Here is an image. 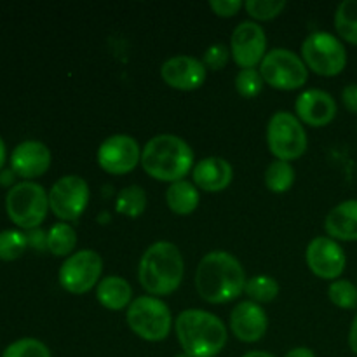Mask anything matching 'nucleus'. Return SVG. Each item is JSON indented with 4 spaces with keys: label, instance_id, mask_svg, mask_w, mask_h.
Here are the masks:
<instances>
[{
    "label": "nucleus",
    "instance_id": "nucleus-34",
    "mask_svg": "<svg viewBox=\"0 0 357 357\" xmlns=\"http://www.w3.org/2000/svg\"><path fill=\"white\" fill-rule=\"evenodd\" d=\"M209 7L213 13L220 17H232L239 14L241 9H244L243 0H211Z\"/></svg>",
    "mask_w": 357,
    "mask_h": 357
},
{
    "label": "nucleus",
    "instance_id": "nucleus-1",
    "mask_svg": "<svg viewBox=\"0 0 357 357\" xmlns=\"http://www.w3.org/2000/svg\"><path fill=\"white\" fill-rule=\"evenodd\" d=\"M246 272L232 253L209 251L201 258L195 271V289L204 302L220 305L239 298L246 288Z\"/></svg>",
    "mask_w": 357,
    "mask_h": 357
},
{
    "label": "nucleus",
    "instance_id": "nucleus-38",
    "mask_svg": "<svg viewBox=\"0 0 357 357\" xmlns=\"http://www.w3.org/2000/svg\"><path fill=\"white\" fill-rule=\"evenodd\" d=\"M347 340H349V347H351V351L357 356V314L354 316V319H352Z\"/></svg>",
    "mask_w": 357,
    "mask_h": 357
},
{
    "label": "nucleus",
    "instance_id": "nucleus-39",
    "mask_svg": "<svg viewBox=\"0 0 357 357\" xmlns=\"http://www.w3.org/2000/svg\"><path fill=\"white\" fill-rule=\"evenodd\" d=\"M284 357H317L316 352L309 347H295L286 352Z\"/></svg>",
    "mask_w": 357,
    "mask_h": 357
},
{
    "label": "nucleus",
    "instance_id": "nucleus-30",
    "mask_svg": "<svg viewBox=\"0 0 357 357\" xmlns=\"http://www.w3.org/2000/svg\"><path fill=\"white\" fill-rule=\"evenodd\" d=\"M2 357H52L51 351L44 342L37 340V338H20V340L13 342L7 345L3 351Z\"/></svg>",
    "mask_w": 357,
    "mask_h": 357
},
{
    "label": "nucleus",
    "instance_id": "nucleus-4",
    "mask_svg": "<svg viewBox=\"0 0 357 357\" xmlns=\"http://www.w3.org/2000/svg\"><path fill=\"white\" fill-rule=\"evenodd\" d=\"M194 150L183 138L162 132L145 143L142 150V167L150 178L164 183L185 180L194 169Z\"/></svg>",
    "mask_w": 357,
    "mask_h": 357
},
{
    "label": "nucleus",
    "instance_id": "nucleus-25",
    "mask_svg": "<svg viewBox=\"0 0 357 357\" xmlns=\"http://www.w3.org/2000/svg\"><path fill=\"white\" fill-rule=\"evenodd\" d=\"M335 30L342 42L357 45V0H344L337 7Z\"/></svg>",
    "mask_w": 357,
    "mask_h": 357
},
{
    "label": "nucleus",
    "instance_id": "nucleus-3",
    "mask_svg": "<svg viewBox=\"0 0 357 357\" xmlns=\"http://www.w3.org/2000/svg\"><path fill=\"white\" fill-rule=\"evenodd\" d=\"M185 260L180 248L169 241L150 244L138 264V281L150 296L173 295L183 282Z\"/></svg>",
    "mask_w": 357,
    "mask_h": 357
},
{
    "label": "nucleus",
    "instance_id": "nucleus-29",
    "mask_svg": "<svg viewBox=\"0 0 357 357\" xmlns=\"http://www.w3.org/2000/svg\"><path fill=\"white\" fill-rule=\"evenodd\" d=\"M328 298L342 310L357 309V284L347 279H337L328 286Z\"/></svg>",
    "mask_w": 357,
    "mask_h": 357
},
{
    "label": "nucleus",
    "instance_id": "nucleus-42",
    "mask_svg": "<svg viewBox=\"0 0 357 357\" xmlns=\"http://www.w3.org/2000/svg\"><path fill=\"white\" fill-rule=\"evenodd\" d=\"M176 357H188V356L187 354H178Z\"/></svg>",
    "mask_w": 357,
    "mask_h": 357
},
{
    "label": "nucleus",
    "instance_id": "nucleus-14",
    "mask_svg": "<svg viewBox=\"0 0 357 357\" xmlns=\"http://www.w3.org/2000/svg\"><path fill=\"white\" fill-rule=\"evenodd\" d=\"M305 261L316 278L333 282L344 274L347 257L340 243L328 236H319L307 244Z\"/></svg>",
    "mask_w": 357,
    "mask_h": 357
},
{
    "label": "nucleus",
    "instance_id": "nucleus-17",
    "mask_svg": "<svg viewBox=\"0 0 357 357\" xmlns=\"http://www.w3.org/2000/svg\"><path fill=\"white\" fill-rule=\"evenodd\" d=\"M229 328L234 337L243 344H257L268 330L267 312L264 307L251 300L241 302L230 312Z\"/></svg>",
    "mask_w": 357,
    "mask_h": 357
},
{
    "label": "nucleus",
    "instance_id": "nucleus-7",
    "mask_svg": "<svg viewBox=\"0 0 357 357\" xmlns=\"http://www.w3.org/2000/svg\"><path fill=\"white\" fill-rule=\"evenodd\" d=\"M300 56L310 72L321 77H337L347 66L345 44L330 31H312L300 47Z\"/></svg>",
    "mask_w": 357,
    "mask_h": 357
},
{
    "label": "nucleus",
    "instance_id": "nucleus-2",
    "mask_svg": "<svg viewBox=\"0 0 357 357\" xmlns=\"http://www.w3.org/2000/svg\"><path fill=\"white\" fill-rule=\"evenodd\" d=\"M174 333L188 357H216L229 340L225 323L216 314L202 309L181 310L174 319Z\"/></svg>",
    "mask_w": 357,
    "mask_h": 357
},
{
    "label": "nucleus",
    "instance_id": "nucleus-6",
    "mask_svg": "<svg viewBox=\"0 0 357 357\" xmlns=\"http://www.w3.org/2000/svg\"><path fill=\"white\" fill-rule=\"evenodd\" d=\"M6 211L21 230H33L44 223L49 209V192L35 181H20L6 195Z\"/></svg>",
    "mask_w": 357,
    "mask_h": 357
},
{
    "label": "nucleus",
    "instance_id": "nucleus-22",
    "mask_svg": "<svg viewBox=\"0 0 357 357\" xmlns=\"http://www.w3.org/2000/svg\"><path fill=\"white\" fill-rule=\"evenodd\" d=\"M201 194L199 188L192 181L180 180L174 181L166 190V204L171 213L178 216H188L199 208Z\"/></svg>",
    "mask_w": 357,
    "mask_h": 357
},
{
    "label": "nucleus",
    "instance_id": "nucleus-35",
    "mask_svg": "<svg viewBox=\"0 0 357 357\" xmlns=\"http://www.w3.org/2000/svg\"><path fill=\"white\" fill-rule=\"evenodd\" d=\"M24 234H26L28 246L33 248L35 251H47V232H44L40 227L33 230H28Z\"/></svg>",
    "mask_w": 357,
    "mask_h": 357
},
{
    "label": "nucleus",
    "instance_id": "nucleus-20",
    "mask_svg": "<svg viewBox=\"0 0 357 357\" xmlns=\"http://www.w3.org/2000/svg\"><path fill=\"white\" fill-rule=\"evenodd\" d=\"M324 232L337 243L357 241V199H347L330 209L324 218Z\"/></svg>",
    "mask_w": 357,
    "mask_h": 357
},
{
    "label": "nucleus",
    "instance_id": "nucleus-11",
    "mask_svg": "<svg viewBox=\"0 0 357 357\" xmlns=\"http://www.w3.org/2000/svg\"><path fill=\"white\" fill-rule=\"evenodd\" d=\"M91 190L79 174L61 176L49 190V209L59 222H77L89 206Z\"/></svg>",
    "mask_w": 357,
    "mask_h": 357
},
{
    "label": "nucleus",
    "instance_id": "nucleus-12",
    "mask_svg": "<svg viewBox=\"0 0 357 357\" xmlns=\"http://www.w3.org/2000/svg\"><path fill=\"white\" fill-rule=\"evenodd\" d=\"M142 146L129 135H112L98 146V166L112 176L132 173L142 164Z\"/></svg>",
    "mask_w": 357,
    "mask_h": 357
},
{
    "label": "nucleus",
    "instance_id": "nucleus-8",
    "mask_svg": "<svg viewBox=\"0 0 357 357\" xmlns=\"http://www.w3.org/2000/svg\"><path fill=\"white\" fill-rule=\"evenodd\" d=\"M265 136H267V145L272 155L284 162L300 159L309 146V138H307L303 124L295 114L286 110L272 114Z\"/></svg>",
    "mask_w": 357,
    "mask_h": 357
},
{
    "label": "nucleus",
    "instance_id": "nucleus-10",
    "mask_svg": "<svg viewBox=\"0 0 357 357\" xmlns=\"http://www.w3.org/2000/svg\"><path fill=\"white\" fill-rule=\"evenodd\" d=\"M103 274V260L94 250H79L61 264L58 281L70 295H86L98 286Z\"/></svg>",
    "mask_w": 357,
    "mask_h": 357
},
{
    "label": "nucleus",
    "instance_id": "nucleus-41",
    "mask_svg": "<svg viewBox=\"0 0 357 357\" xmlns=\"http://www.w3.org/2000/svg\"><path fill=\"white\" fill-rule=\"evenodd\" d=\"M243 357H275V356L271 354V352H267V351H250V352H246Z\"/></svg>",
    "mask_w": 357,
    "mask_h": 357
},
{
    "label": "nucleus",
    "instance_id": "nucleus-9",
    "mask_svg": "<svg viewBox=\"0 0 357 357\" xmlns=\"http://www.w3.org/2000/svg\"><path fill=\"white\" fill-rule=\"evenodd\" d=\"M258 72L267 86L278 91L300 89L309 80V68L302 56L284 47L268 51L258 66Z\"/></svg>",
    "mask_w": 357,
    "mask_h": 357
},
{
    "label": "nucleus",
    "instance_id": "nucleus-27",
    "mask_svg": "<svg viewBox=\"0 0 357 357\" xmlns=\"http://www.w3.org/2000/svg\"><path fill=\"white\" fill-rule=\"evenodd\" d=\"M279 289H281L279 282L272 275L258 274L248 279L244 293L248 295V300L258 303V305H264V303H271L278 298Z\"/></svg>",
    "mask_w": 357,
    "mask_h": 357
},
{
    "label": "nucleus",
    "instance_id": "nucleus-31",
    "mask_svg": "<svg viewBox=\"0 0 357 357\" xmlns=\"http://www.w3.org/2000/svg\"><path fill=\"white\" fill-rule=\"evenodd\" d=\"M288 3L284 0H246L244 10L257 21L275 20Z\"/></svg>",
    "mask_w": 357,
    "mask_h": 357
},
{
    "label": "nucleus",
    "instance_id": "nucleus-28",
    "mask_svg": "<svg viewBox=\"0 0 357 357\" xmlns=\"http://www.w3.org/2000/svg\"><path fill=\"white\" fill-rule=\"evenodd\" d=\"M28 248L26 234L16 229H7L0 232V261H14Z\"/></svg>",
    "mask_w": 357,
    "mask_h": 357
},
{
    "label": "nucleus",
    "instance_id": "nucleus-33",
    "mask_svg": "<svg viewBox=\"0 0 357 357\" xmlns=\"http://www.w3.org/2000/svg\"><path fill=\"white\" fill-rule=\"evenodd\" d=\"M230 58H232V56H230V49L227 47V45L216 42V44L209 45V47L206 49L202 63H204L206 68L209 70H222L225 68Z\"/></svg>",
    "mask_w": 357,
    "mask_h": 357
},
{
    "label": "nucleus",
    "instance_id": "nucleus-24",
    "mask_svg": "<svg viewBox=\"0 0 357 357\" xmlns=\"http://www.w3.org/2000/svg\"><path fill=\"white\" fill-rule=\"evenodd\" d=\"M146 206H149V197H146L145 188L139 185H128L115 197V209L119 215H124L128 218L142 216Z\"/></svg>",
    "mask_w": 357,
    "mask_h": 357
},
{
    "label": "nucleus",
    "instance_id": "nucleus-21",
    "mask_svg": "<svg viewBox=\"0 0 357 357\" xmlns=\"http://www.w3.org/2000/svg\"><path fill=\"white\" fill-rule=\"evenodd\" d=\"M96 300L100 302L101 307L112 312H119V310H128L131 305L132 298V288L124 278L121 275H107L101 279L96 286Z\"/></svg>",
    "mask_w": 357,
    "mask_h": 357
},
{
    "label": "nucleus",
    "instance_id": "nucleus-13",
    "mask_svg": "<svg viewBox=\"0 0 357 357\" xmlns=\"http://www.w3.org/2000/svg\"><path fill=\"white\" fill-rule=\"evenodd\" d=\"M230 56L241 70L260 66L267 54V33L257 21H243L230 35Z\"/></svg>",
    "mask_w": 357,
    "mask_h": 357
},
{
    "label": "nucleus",
    "instance_id": "nucleus-18",
    "mask_svg": "<svg viewBox=\"0 0 357 357\" xmlns=\"http://www.w3.org/2000/svg\"><path fill=\"white\" fill-rule=\"evenodd\" d=\"M295 112L302 124L310 128H324L337 117L338 107L335 98L328 91L312 87L300 93L295 101Z\"/></svg>",
    "mask_w": 357,
    "mask_h": 357
},
{
    "label": "nucleus",
    "instance_id": "nucleus-40",
    "mask_svg": "<svg viewBox=\"0 0 357 357\" xmlns=\"http://www.w3.org/2000/svg\"><path fill=\"white\" fill-rule=\"evenodd\" d=\"M6 160H7V146H6V142L2 139V136H0V171H2L3 166H6Z\"/></svg>",
    "mask_w": 357,
    "mask_h": 357
},
{
    "label": "nucleus",
    "instance_id": "nucleus-37",
    "mask_svg": "<svg viewBox=\"0 0 357 357\" xmlns=\"http://www.w3.org/2000/svg\"><path fill=\"white\" fill-rule=\"evenodd\" d=\"M16 178H17L16 173H14L10 167H3V169L0 171V187H9L10 190L14 185H17Z\"/></svg>",
    "mask_w": 357,
    "mask_h": 357
},
{
    "label": "nucleus",
    "instance_id": "nucleus-32",
    "mask_svg": "<svg viewBox=\"0 0 357 357\" xmlns=\"http://www.w3.org/2000/svg\"><path fill=\"white\" fill-rule=\"evenodd\" d=\"M236 91L246 100L251 98H257L258 94L264 91V79H261V73L258 72V68H250V70H239L236 75Z\"/></svg>",
    "mask_w": 357,
    "mask_h": 357
},
{
    "label": "nucleus",
    "instance_id": "nucleus-36",
    "mask_svg": "<svg viewBox=\"0 0 357 357\" xmlns=\"http://www.w3.org/2000/svg\"><path fill=\"white\" fill-rule=\"evenodd\" d=\"M342 103L351 114L357 115V84H347L342 89Z\"/></svg>",
    "mask_w": 357,
    "mask_h": 357
},
{
    "label": "nucleus",
    "instance_id": "nucleus-15",
    "mask_svg": "<svg viewBox=\"0 0 357 357\" xmlns=\"http://www.w3.org/2000/svg\"><path fill=\"white\" fill-rule=\"evenodd\" d=\"M208 68L194 56H171L160 65V79L176 91H195L206 82Z\"/></svg>",
    "mask_w": 357,
    "mask_h": 357
},
{
    "label": "nucleus",
    "instance_id": "nucleus-19",
    "mask_svg": "<svg viewBox=\"0 0 357 357\" xmlns=\"http://www.w3.org/2000/svg\"><path fill=\"white\" fill-rule=\"evenodd\" d=\"M234 180V167L223 157H206V159L199 160L192 169V183L199 188V190L209 192V194H216L225 188Z\"/></svg>",
    "mask_w": 357,
    "mask_h": 357
},
{
    "label": "nucleus",
    "instance_id": "nucleus-26",
    "mask_svg": "<svg viewBox=\"0 0 357 357\" xmlns=\"http://www.w3.org/2000/svg\"><path fill=\"white\" fill-rule=\"evenodd\" d=\"M295 178L296 174L291 162H284V160L278 159L272 160L264 173L265 187L272 194H286L293 187V183H295Z\"/></svg>",
    "mask_w": 357,
    "mask_h": 357
},
{
    "label": "nucleus",
    "instance_id": "nucleus-5",
    "mask_svg": "<svg viewBox=\"0 0 357 357\" xmlns=\"http://www.w3.org/2000/svg\"><path fill=\"white\" fill-rule=\"evenodd\" d=\"M126 321L132 333L145 342H162L174 328V319L166 302L157 296L142 295L126 310Z\"/></svg>",
    "mask_w": 357,
    "mask_h": 357
},
{
    "label": "nucleus",
    "instance_id": "nucleus-16",
    "mask_svg": "<svg viewBox=\"0 0 357 357\" xmlns=\"http://www.w3.org/2000/svg\"><path fill=\"white\" fill-rule=\"evenodd\" d=\"M10 169L17 178L23 180H35L44 176L52 162V153L45 143L38 139H24L20 145L14 146L10 153Z\"/></svg>",
    "mask_w": 357,
    "mask_h": 357
},
{
    "label": "nucleus",
    "instance_id": "nucleus-23",
    "mask_svg": "<svg viewBox=\"0 0 357 357\" xmlns=\"http://www.w3.org/2000/svg\"><path fill=\"white\" fill-rule=\"evenodd\" d=\"M77 232L70 223L58 222L47 230V251L54 257L68 258L75 253Z\"/></svg>",
    "mask_w": 357,
    "mask_h": 357
}]
</instances>
